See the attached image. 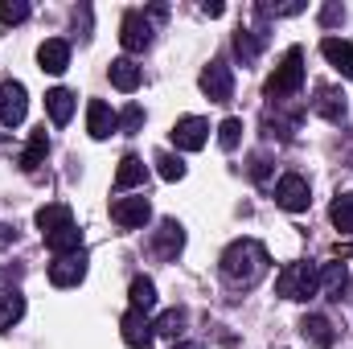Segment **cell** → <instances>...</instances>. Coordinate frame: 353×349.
I'll return each instance as SVG.
<instances>
[{
    "instance_id": "4316f807",
    "label": "cell",
    "mask_w": 353,
    "mask_h": 349,
    "mask_svg": "<svg viewBox=\"0 0 353 349\" xmlns=\"http://www.w3.org/2000/svg\"><path fill=\"white\" fill-rule=\"evenodd\" d=\"M329 218L341 235H353V193H337L333 206H329Z\"/></svg>"
},
{
    "instance_id": "e575fe53",
    "label": "cell",
    "mask_w": 353,
    "mask_h": 349,
    "mask_svg": "<svg viewBox=\"0 0 353 349\" xmlns=\"http://www.w3.org/2000/svg\"><path fill=\"white\" fill-rule=\"evenodd\" d=\"M267 165H271V161H267L263 152H255V157H251V177H255V181H267Z\"/></svg>"
},
{
    "instance_id": "44dd1931",
    "label": "cell",
    "mask_w": 353,
    "mask_h": 349,
    "mask_svg": "<svg viewBox=\"0 0 353 349\" xmlns=\"http://www.w3.org/2000/svg\"><path fill=\"white\" fill-rule=\"evenodd\" d=\"M107 74H111V87L123 90V94H132V90L140 87V66H136L132 58H115Z\"/></svg>"
},
{
    "instance_id": "6da1fadb",
    "label": "cell",
    "mask_w": 353,
    "mask_h": 349,
    "mask_svg": "<svg viewBox=\"0 0 353 349\" xmlns=\"http://www.w3.org/2000/svg\"><path fill=\"white\" fill-rule=\"evenodd\" d=\"M222 275L230 279V283H239V288H251V283H259L267 275V247L263 243H255V239H239V243H230L226 251H222Z\"/></svg>"
},
{
    "instance_id": "83f0119b",
    "label": "cell",
    "mask_w": 353,
    "mask_h": 349,
    "mask_svg": "<svg viewBox=\"0 0 353 349\" xmlns=\"http://www.w3.org/2000/svg\"><path fill=\"white\" fill-rule=\"evenodd\" d=\"M115 128H119L123 136H136V132L144 128V107H140V103H128V107L115 115Z\"/></svg>"
},
{
    "instance_id": "1f68e13d",
    "label": "cell",
    "mask_w": 353,
    "mask_h": 349,
    "mask_svg": "<svg viewBox=\"0 0 353 349\" xmlns=\"http://www.w3.org/2000/svg\"><path fill=\"white\" fill-rule=\"evenodd\" d=\"M0 21H4V25L29 21V4H25V0H4V4H0Z\"/></svg>"
},
{
    "instance_id": "4fadbf2b",
    "label": "cell",
    "mask_w": 353,
    "mask_h": 349,
    "mask_svg": "<svg viewBox=\"0 0 353 349\" xmlns=\"http://www.w3.org/2000/svg\"><path fill=\"white\" fill-rule=\"evenodd\" d=\"M37 66H41L46 74H62V70L70 66V41H62V37L41 41V50H37Z\"/></svg>"
},
{
    "instance_id": "cb8c5ba5",
    "label": "cell",
    "mask_w": 353,
    "mask_h": 349,
    "mask_svg": "<svg viewBox=\"0 0 353 349\" xmlns=\"http://www.w3.org/2000/svg\"><path fill=\"white\" fill-rule=\"evenodd\" d=\"M21 317H25V296H21L17 288H4V292H0V333L12 329Z\"/></svg>"
},
{
    "instance_id": "f1b7e54d",
    "label": "cell",
    "mask_w": 353,
    "mask_h": 349,
    "mask_svg": "<svg viewBox=\"0 0 353 349\" xmlns=\"http://www.w3.org/2000/svg\"><path fill=\"white\" fill-rule=\"evenodd\" d=\"M152 329H157V337H176V333L185 329V308H169V312H161V317L152 321Z\"/></svg>"
},
{
    "instance_id": "d4e9b609",
    "label": "cell",
    "mask_w": 353,
    "mask_h": 349,
    "mask_svg": "<svg viewBox=\"0 0 353 349\" xmlns=\"http://www.w3.org/2000/svg\"><path fill=\"white\" fill-rule=\"evenodd\" d=\"M128 296H132V308H140V312H152L157 308V283L148 275H136L132 288H128Z\"/></svg>"
},
{
    "instance_id": "9c48e42d",
    "label": "cell",
    "mask_w": 353,
    "mask_h": 349,
    "mask_svg": "<svg viewBox=\"0 0 353 349\" xmlns=\"http://www.w3.org/2000/svg\"><path fill=\"white\" fill-rule=\"evenodd\" d=\"M119 337H123V346H132V349H148V346H152V337H157V329H152L148 312L128 308V312H123V321H119Z\"/></svg>"
},
{
    "instance_id": "277c9868",
    "label": "cell",
    "mask_w": 353,
    "mask_h": 349,
    "mask_svg": "<svg viewBox=\"0 0 353 349\" xmlns=\"http://www.w3.org/2000/svg\"><path fill=\"white\" fill-rule=\"evenodd\" d=\"M308 201H312V189H308V181L300 173H283L275 181V206L279 210L300 214V210H308Z\"/></svg>"
},
{
    "instance_id": "4dcf8cb0",
    "label": "cell",
    "mask_w": 353,
    "mask_h": 349,
    "mask_svg": "<svg viewBox=\"0 0 353 349\" xmlns=\"http://www.w3.org/2000/svg\"><path fill=\"white\" fill-rule=\"evenodd\" d=\"M239 140H243V119H222V128H218V144H222L226 152H234Z\"/></svg>"
},
{
    "instance_id": "3957f363",
    "label": "cell",
    "mask_w": 353,
    "mask_h": 349,
    "mask_svg": "<svg viewBox=\"0 0 353 349\" xmlns=\"http://www.w3.org/2000/svg\"><path fill=\"white\" fill-rule=\"evenodd\" d=\"M300 87H304V50L292 46V50L283 54V62L275 66V74L267 79V94L279 103V99H292Z\"/></svg>"
},
{
    "instance_id": "484cf974",
    "label": "cell",
    "mask_w": 353,
    "mask_h": 349,
    "mask_svg": "<svg viewBox=\"0 0 353 349\" xmlns=\"http://www.w3.org/2000/svg\"><path fill=\"white\" fill-rule=\"evenodd\" d=\"M259 50H263V33H255V29H239L234 33V54L243 58V66H251L259 58Z\"/></svg>"
},
{
    "instance_id": "ffe728a7",
    "label": "cell",
    "mask_w": 353,
    "mask_h": 349,
    "mask_svg": "<svg viewBox=\"0 0 353 349\" xmlns=\"http://www.w3.org/2000/svg\"><path fill=\"white\" fill-rule=\"evenodd\" d=\"M46 111H50V119H54L58 128H66V123H70V115H74V94H70L66 87L46 90Z\"/></svg>"
},
{
    "instance_id": "f546056e",
    "label": "cell",
    "mask_w": 353,
    "mask_h": 349,
    "mask_svg": "<svg viewBox=\"0 0 353 349\" xmlns=\"http://www.w3.org/2000/svg\"><path fill=\"white\" fill-rule=\"evenodd\" d=\"M157 173L165 177V181H181L185 177V161L173 157V152H157Z\"/></svg>"
},
{
    "instance_id": "8992f818",
    "label": "cell",
    "mask_w": 353,
    "mask_h": 349,
    "mask_svg": "<svg viewBox=\"0 0 353 349\" xmlns=\"http://www.w3.org/2000/svg\"><path fill=\"white\" fill-rule=\"evenodd\" d=\"M169 136H173V144L181 152H197V148H205V140H210V119H201V115H181Z\"/></svg>"
},
{
    "instance_id": "2e32d148",
    "label": "cell",
    "mask_w": 353,
    "mask_h": 349,
    "mask_svg": "<svg viewBox=\"0 0 353 349\" xmlns=\"http://www.w3.org/2000/svg\"><path fill=\"white\" fill-rule=\"evenodd\" d=\"M321 54H325V62L333 70H341L345 79H353V41H345V37H325L321 41Z\"/></svg>"
},
{
    "instance_id": "836d02e7",
    "label": "cell",
    "mask_w": 353,
    "mask_h": 349,
    "mask_svg": "<svg viewBox=\"0 0 353 349\" xmlns=\"http://www.w3.org/2000/svg\"><path fill=\"white\" fill-rule=\"evenodd\" d=\"M263 12H271V17H296V12H304V4H300V0H292V4H271Z\"/></svg>"
},
{
    "instance_id": "ba28073f",
    "label": "cell",
    "mask_w": 353,
    "mask_h": 349,
    "mask_svg": "<svg viewBox=\"0 0 353 349\" xmlns=\"http://www.w3.org/2000/svg\"><path fill=\"white\" fill-rule=\"evenodd\" d=\"M201 90L210 94V103H230V94H234V74H230V66H226L222 58H214V62L201 70Z\"/></svg>"
},
{
    "instance_id": "603a6c76",
    "label": "cell",
    "mask_w": 353,
    "mask_h": 349,
    "mask_svg": "<svg viewBox=\"0 0 353 349\" xmlns=\"http://www.w3.org/2000/svg\"><path fill=\"white\" fill-rule=\"evenodd\" d=\"M46 152H50V140H46V128H37V132L29 136L25 152H21V169H25V173H37L41 161H46Z\"/></svg>"
},
{
    "instance_id": "8d00e7d4",
    "label": "cell",
    "mask_w": 353,
    "mask_h": 349,
    "mask_svg": "<svg viewBox=\"0 0 353 349\" xmlns=\"http://www.w3.org/2000/svg\"><path fill=\"white\" fill-rule=\"evenodd\" d=\"M173 349H201V346H197V341H176Z\"/></svg>"
},
{
    "instance_id": "9a60e30c",
    "label": "cell",
    "mask_w": 353,
    "mask_h": 349,
    "mask_svg": "<svg viewBox=\"0 0 353 349\" xmlns=\"http://www.w3.org/2000/svg\"><path fill=\"white\" fill-rule=\"evenodd\" d=\"M66 226H74L70 206L50 201V206H41V210H37V230H41V239H50V235H58V230H66Z\"/></svg>"
},
{
    "instance_id": "30bf717a",
    "label": "cell",
    "mask_w": 353,
    "mask_h": 349,
    "mask_svg": "<svg viewBox=\"0 0 353 349\" xmlns=\"http://www.w3.org/2000/svg\"><path fill=\"white\" fill-rule=\"evenodd\" d=\"M25 111H29V94L21 83H0V123L4 128H17V123H25Z\"/></svg>"
},
{
    "instance_id": "5bb4252c",
    "label": "cell",
    "mask_w": 353,
    "mask_h": 349,
    "mask_svg": "<svg viewBox=\"0 0 353 349\" xmlns=\"http://www.w3.org/2000/svg\"><path fill=\"white\" fill-rule=\"evenodd\" d=\"M300 333H304V341H308V346H316V349H333V341H337L333 321H329V317H321V312L304 317V321H300Z\"/></svg>"
},
{
    "instance_id": "ac0fdd59",
    "label": "cell",
    "mask_w": 353,
    "mask_h": 349,
    "mask_svg": "<svg viewBox=\"0 0 353 349\" xmlns=\"http://www.w3.org/2000/svg\"><path fill=\"white\" fill-rule=\"evenodd\" d=\"M312 107H316V115H325L329 123H345V94L337 87H316Z\"/></svg>"
},
{
    "instance_id": "7a4b0ae2",
    "label": "cell",
    "mask_w": 353,
    "mask_h": 349,
    "mask_svg": "<svg viewBox=\"0 0 353 349\" xmlns=\"http://www.w3.org/2000/svg\"><path fill=\"white\" fill-rule=\"evenodd\" d=\"M275 292L283 300H308L321 292V267L316 263H288L275 279Z\"/></svg>"
},
{
    "instance_id": "8fae6325",
    "label": "cell",
    "mask_w": 353,
    "mask_h": 349,
    "mask_svg": "<svg viewBox=\"0 0 353 349\" xmlns=\"http://www.w3.org/2000/svg\"><path fill=\"white\" fill-rule=\"evenodd\" d=\"M87 279V255L74 251V255H58L50 263V283L54 288H79Z\"/></svg>"
},
{
    "instance_id": "7402d4cb",
    "label": "cell",
    "mask_w": 353,
    "mask_h": 349,
    "mask_svg": "<svg viewBox=\"0 0 353 349\" xmlns=\"http://www.w3.org/2000/svg\"><path fill=\"white\" fill-rule=\"evenodd\" d=\"M144 177H148V165L128 152L119 161V169H115V189H136V185H144Z\"/></svg>"
},
{
    "instance_id": "d6986e66",
    "label": "cell",
    "mask_w": 353,
    "mask_h": 349,
    "mask_svg": "<svg viewBox=\"0 0 353 349\" xmlns=\"http://www.w3.org/2000/svg\"><path fill=\"white\" fill-rule=\"evenodd\" d=\"M345 288H350V267L345 263H325L321 267V296L325 300H341Z\"/></svg>"
},
{
    "instance_id": "5b68a950",
    "label": "cell",
    "mask_w": 353,
    "mask_h": 349,
    "mask_svg": "<svg viewBox=\"0 0 353 349\" xmlns=\"http://www.w3.org/2000/svg\"><path fill=\"white\" fill-rule=\"evenodd\" d=\"M119 46H123L128 54H140V50H148V46H152V21H148L140 8L123 12V25H119Z\"/></svg>"
},
{
    "instance_id": "52a82bcc",
    "label": "cell",
    "mask_w": 353,
    "mask_h": 349,
    "mask_svg": "<svg viewBox=\"0 0 353 349\" xmlns=\"http://www.w3.org/2000/svg\"><path fill=\"white\" fill-rule=\"evenodd\" d=\"M148 218H152L148 197H115V201H111V222H115L119 230H140Z\"/></svg>"
},
{
    "instance_id": "d590c367",
    "label": "cell",
    "mask_w": 353,
    "mask_h": 349,
    "mask_svg": "<svg viewBox=\"0 0 353 349\" xmlns=\"http://www.w3.org/2000/svg\"><path fill=\"white\" fill-rule=\"evenodd\" d=\"M201 12H205V17H222V12H226V8H222V4H218V0H214V4H210V0H205V4H201Z\"/></svg>"
},
{
    "instance_id": "7c38bea8",
    "label": "cell",
    "mask_w": 353,
    "mask_h": 349,
    "mask_svg": "<svg viewBox=\"0 0 353 349\" xmlns=\"http://www.w3.org/2000/svg\"><path fill=\"white\" fill-rule=\"evenodd\" d=\"M181 247H185V226H181L176 218H165V222L152 230V251H157L161 259H176Z\"/></svg>"
},
{
    "instance_id": "d6a6232c",
    "label": "cell",
    "mask_w": 353,
    "mask_h": 349,
    "mask_svg": "<svg viewBox=\"0 0 353 349\" xmlns=\"http://www.w3.org/2000/svg\"><path fill=\"white\" fill-rule=\"evenodd\" d=\"M337 21H345V8L341 4H325L321 8V25H337Z\"/></svg>"
},
{
    "instance_id": "e0dca14e",
    "label": "cell",
    "mask_w": 353,
    "mask_h": 349,
    "mask_svg": "<svg viewBox=\"0 0 353 349\" xmlns=\"http://www.w3.org/2000/svg\"><path fill=\"white\" fill-rule=\"evenodd\" d=\"M87 132H90V140H107L115 132V111L103 99H90L87 103Z\"/></svg>"
}]
</instances>
